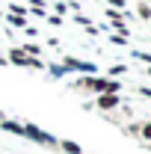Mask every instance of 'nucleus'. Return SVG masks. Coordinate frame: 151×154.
<instances>
[{"instance_id":"nucleus-12","label":"nucleus","mask_w":151,"mask_h":154,"mask_svg":"<svg viewBox=\"0 0 151 154\" xmlns=\"http://www.w3.org/2000/svg\"><path fill=\"white\" fill-rule=\"evenodd\" d=\"M65 12H68V6H65L62 0H57V3H54V15H59V18H65Z\"/></svg>"},{"instance_id":"nucleus-15","label":"nucleus","mask_w":151,"mask_h":154,"mask_svg":"<svg viewBox=\"0 0 151 154\" xmlns=\"http://www.w3.org/2000/svg\"><path fill=\"white\" fill-rule=\"evenodd\" d=\"M74 24H80V27H89V24H92V21L86 18V15H80V12H77V15H74Z\"/></svg>"},{"instance_id":"nucleus-19","label":"nucleus","mask_w":151,"mask_h":154,"mask_svg":"<svg viewBox=\"0 0 151 154\" xmlns=\"http://www.w3.org/2000/svg\"><path fill=\"white\" fill-rule=\"evenodd\" d=\"M145 74H148V77H151V65H148V68H145Z\"/></svg>"},{"instance_id":"nucleus-14","label":"nucleus","mask_w":151,"mask_h":154,"mask_svg":"<svg viewBox=\"0 0 151 154\" xmlns=\"http://www.w3.org/2000/svg\"><path fill=\"white\" fill-rule=\"evenodd\" d=\"M45 18H48L51 27H62V24H65V18H59V15H45Z\"/></svg>"},{"instance_id":"nucleus-16","label":"nucleus","mask_w":151,"mask_h":154,"mask_svg":"<svg viewBox=\"0 0 151 154\" xmlns=\"http://www.w3.org/2000/svg\"><path fill=\"white\" fill-rule=\"evenodd\" d=\"M110 3V9H125V0H107Z\"/></svg>"},{"instance_id":"nucleus-10","label":"nucleus","mask_w":151,"mask_h":154,"mask_svg":"<svg viewBox=\"0 0 151 154\" xmlns=\"http://www.w3.org/2000/svg\"><path fill=\"white\" fill-rule=\"evenodd\" d=\"M139 139H145V142H151V119L139 125Z\"/></svg>"},{"instance_id":"nucleus-22","label":"nucleus","mask_w":151,"mask_h":154,"mask_svg":"<svg viewBox=\"0 0 151 154\" xmlns=\"http://www.w3.org/2000/svg\"><path fill=\"white\" fill-rule=\"evenodd\" d=\"M148 24H151V21H148Z\"/></svg>"},{"instance_id":"nucleus-4","label":"nucleus","mask_w":151,"mask_h":154,"mask_svg":"<svg viewBox=\"0 0 151 154\" xmlns=\"http://www.w3.org/2000/svg\"><path fill=\"white\" fill-rule=\"evenodd\" d=\"M0 131H6V134H15L24 139V122H15V119H3L0 122Z\"/></svg>"},{"instance_id":"nucleus-21","label":"nucleus","mask_w":151,"mask_h":154,"mask_svg":"<svg viewBox=\"0 0 151 154\" xmlns=\"http://www.w3.org/2000/svg\"><path fill=\"white\" fill-rule=\"evenodd\" d=\"M0 18H3V12H0Z\"/></svg>"},{"instance_id":"nucleus-7","label":"nucleus","mask_w":151,"mask_h":154,"mask_svg":"<svg viewBox=\"0 0 151 154\" xmlns=\"http://www.w3.org/2000/svg\"><path fill=\"white\" fill-rule=\"evenodd\" d=\"M21 51L27 54V57H36V59H42V45H36V42H27V45H18Z\"/></svg>"},{"instance_id":"nucleus-18","label":"nucleus","mask_w":151,"mask_h":154,"mask_svg":"<svg viewBox=\"0 0 151 154\" xmlns=\"http://www.w3.org/2000/svg\"><path fill=\"white\" fill-rule=\"evenodd\" d=\"M3 119H6V113H3V110H0V122H3Z\"/></svg>"},{"instance_id":"nucleus-11","label":"nucleus","mask_w":151,"mask_h":154,"mask_svg":"<svg viewBox=\"0 0 151 154\" xmlns=\"http://www.w3.org/2000/svg\"><path fill=\"white\" fill-rule=\"evenodd\" d=\"M110 42L119 45V48H125V45H128V36H122V33H110Z\"/></svg>"},{"instance_id":"nucleus-5","label":"nucleus","mask_w":151,"mask_h":154,"mask_svg":"<svg viewBox=\"0 0 151 154\" xmlns=\"http://www.w3.org/2000/svg\"><path fill=\"white\" fill-rule=\"evenodd\" d=\"M57 148H59L62 154H86V151L74 142V139H57Z\"/></svg>"},{"instance_id":"nucleus-3","label":"nucleus","mask_w":151,"mask_h":154,"mask_svg":"<svg viewBox=\"0 0 151 154\" xmlns=\"http://www.w3.org/2000/svg\"><path fill=\"white\" fill-rule=\"evenodd\" d=\"M62 65L68 71H80V74H95L98 71L92 62H83V59H77V57H62Z\"/></svg>"},{"instance_id":"nucleus-17","label":"nucleus","mask_w":151,"mask_h":154,"mask_svg":"<svg viewBox=\"0 0 151 154\" xmlns=\"http://www.w3.org/2000/svg\"><path fill=\"white\" fill-rule=\"evenodd\" d=\"M139 95H142V98H151V89H148V86H142V89H139Z\"/></svg>"},{"instance_id":"nucleus-2","label":"nucleus","mask_w":151,"mask_h":154,"mask_svg":"<svg viewBox=\"0 0 151 154\" xmlns=\"http://www.w3.org/2000/svg\"><path fill=\"white\" fill-rule=\"evenodd\" d=\"M95 107H98L101 113H116V110L122 107V95H110V92H101V95H95Z\"/></svg>"},{"instance_id":"nucleus-6","label":"nucleus","mask_w":151,"mask_h":154,"mask_svg":"<svg viewBox=\"0 0 151 154\" xmlns=\"http://www.w3.org/2000/svg\"><path fill=\"white\" fill-rule=\"evenodd\" d=\"M125 74H128V65H125V62H116V65H110V68H107V74H104V77L119 80V77H125Z\"/></svg>"},{"instance_id":"nucleus-20","label":"nucleus","mask_w":151,"mask_h":154,"mask_svg":"<svg viewBox=\"0 0 151 154\" xmlns=\"http://www.w3.org/2000/svg\"><path fill=\"white\" fill-rule=\"evenodd\" d=\"M139 3H151V0H139Z\"/></svg>"},{"instance_id":"nucleus-13","label":"nucleus","mask_w":151,"mask_h":154,"mask_svg":"<svg viewBox=\"0 0 151 154\" xmlns=\"http://www.w3.org/2000/svg\"><path fill=\"white\" fill-rule=\"evenodd\" d=\"M133 57L139 59V62H145V65H151V54L148 51H133Z\"/></svg>"},{"instance_id":"nucleus-9","label":"nucleus","mask_w":151,"mask_h":154,"mask_svg":"<svg viewBox=\"0 0 151 154\" xmlns=\"http://www.w3.org/2000/svg\"><path fill=\"white\" fill-rule=\"evenodd\" d=\"M136 15L142 21H151V3H136Z\"/></svg>"},{"instance_id":"nucleus-1","label":"nucleus","mask_w":151,"mask_h":154,"mask_svg":"<svg viewBox=\"0 0 151 154\" xmlns=\"http://www.w3.org/2000/svg\"><path fill=\"white\" fill-rule=\"evenodd\" d=\"M24 139L36 142V145H45V148H57V136H51L48 131H42L36 122H24Z\"/></svg>"},{"instance_id":"nucleus-8","label":"nucleus","mask_w":151,"mask_h":154,"mask_svg":"<svg viewBox=\"0 0 151 154\" xmlns=\"http://www.w3.org/2000/svg\"><path fill=\"white\" fill-rule=\"evenodd\" d=\"M6 24H9V27L24 30V27H27V15H6Z\"/></svg>"}]
</instances>
